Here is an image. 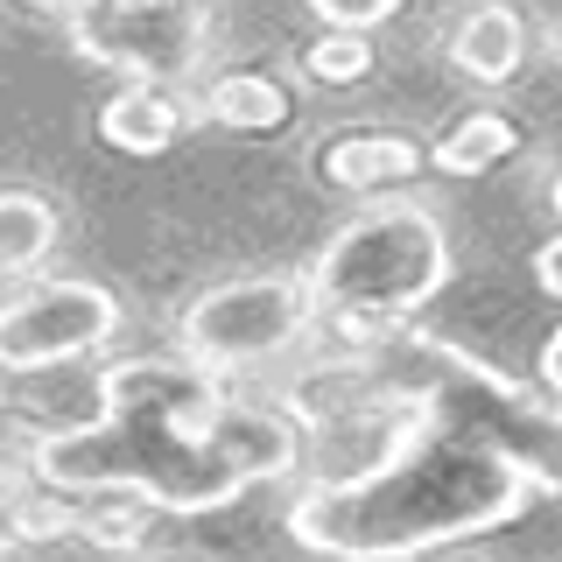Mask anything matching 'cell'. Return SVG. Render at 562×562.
I'll return each mask as SVG.
<instances>
[{"label":"cell","instance_id":"obj_1","mask_svg":"<svg viewBox=\"0 0 562 562\" xmlns=\"http://www.w3.org/2000/svg\"><path fill=\"white\" fill-rule=\"evenodd\" d=\"M35 471L57 492H140L169 514H211L254 485L233 457V394L190 351L105 366L99 415L49 436Z\"/></svg>","mask_w":562,"mask_h":562},{"label":"cell","instance_id":"obj_2","mask_svg":"<svg viewBox=\"0 0 562 562\" xmlns=\"http://www.w3.org/2000/svg\"><path fill=\"white\" fill-rule=\"evenodd\" d=\"M527 485L499 450L457 429H422L351 479H324L295 499L289 535L330 562H401L443 541L506 527L527 506Z\"/></svg>","mask_w":562,"mask_h":562},{"label":"cell","instance_id":"obj_3","mask_svg":"<svg viewBox=\"0 0 562 562\" xmlns=\"http://www.w3.org/2000/svg\"><path fill=\"white\" fill-rule=\"evenodd\" d=\"M359 373L373 401H408L429 429H457L471 443L499 450L527 485L562 499V401L479 366L464 345L422 338L401 324H373L359 345Z\"/></svg>","mask_w":562,"mask_h":562},{"label":"cell","instance_id":"obj_4","mask_svg":"<svg viewBox=\"0 0 562 562\" xmlns=\"http://www.w3.org/2000/svg\"><path fill=\"white\" fill-rule=\"evenodd\" d=\"M450 281V239L422 204H373L330 233L316 254L310 289L316 310L351 316V324H401Z\"/></svg>","mask_w":562,"mask_h":562},{"label":"cell","instance_id":"obj_5","mask_svg":"<svg viewBox=\"0 0 562 562\" xmlns=\"http://www.w3.org/2000/svg\"><path fill=\"white\" fill-rule=\"evenodd\" d=\"M316 316V289L295 274H246L225 289H204L183 310V351L211 373H239L274 351H289Z\"/></svg>","mask_w":562,"mask_h":562},{"label":"cell","instance_id":"obj_6","mask_svg":"<svg viewBox=\"0 0 562 562\" xmlns=\"http://www.w3.org/2000/svg\"><path fill=\"white\" fill-rule=\"evenodd\" d=\"M70 43H78V57L120 70V78L169 85L198 70L211 43V14L204 0H85L70 14Z\"/></svg>","mask_w":562,"mask_h":562},{"label":"cell","instance_id":"obj_7","mask_svg":"<svg viewBox=\"0 0 562 562\" xmlns=\"http://www.w3.org/2000/svg\"><path fill=\"white\" fill-rule=\"evenodd\" d=\"M120 330V303L99 281H35L14 303H0V366L43 373V366L85 359Z\"/></svg>","mask_w":562,"mask_h":562},{"label":"cell","instance_id":"obj_8","mask_svg":"<svg viewBox=\"0 0 562 562\" xmlns=\"http://www.w3.org/2000/svg\"><path fill=\"white\" fill-rule=\"evenodd\" d=\"M520 57H527V29H520V14L506 8V0H479L450 35V64L464 70V78H479V85H506L520 70Z\"/></svg>","mask_w":562,"mask_h":562},{"label":"cell","instance_id":"obj_9","mask_svg":"<svg viewBox=\"0 0 562 562\" xmlns=\"http://www.w3.org/2000/svg\"><path fill=\"white\" fill-rule=\"evenodd\" d=\"M99 134L113 140V148H127V155H162L169 140L183 134V105H176L162 85L134 78L127 92H113L99 105Z\"/></svg>","mask_w":562,"mask_h":562},{"label":"cell","instance_id":"obj_10","mask_svg":"<svg viewBox=\"0 0 562 562\" xmlns=\"http://www.w3.org/2000/svg\"><path fill=\"white\" fill-rule=\"evenodd\" d=\"M422 169V148L415 140H394V134H351L324 155V176L345 190H373V183H408Z\"/></svg>","mask_w":562,"mask_h":562},{"label":"cell","instance_id":"obj_11","mask_svg":"<svg viewBox=\"0 0 562 562\" xmlns=\"http://www.w3.org/2000/svg\"><path fill=\"white\" fill-rule=\"evenodd\" d=\"M57 246V211L35 190H0V274H29Z\"/></svg>","mask_w":562,"mask_h":562},{"label":"cell","instance_id":"obj_12","mask_svg":"<svg viewBox=\"0 0 562 562\" xmlns=\"http://www.w3.org/2000/svg\"><path fill=\"white\" fill-rule=\"evenodd\" d=\"M506 155H514V127H506L499 113H464L436 140V169H450V176H485L492 162H506Z\"/></svg>","mask_w":562,"mask_h":562},{"label":"cell","instance_id":"obj_13","mask_svg":"<svg viewBox=\"0 0 562 562\" xmlns=\"http://www.w3.org/2000/svg\"><path fill=\"white\" fill-rule=\"evenodd\" d=\"M211 113L233 120V127H281L289 99H281L268 78H225L218 92H211Z\"/></svg>","mask_w":562,"mask_h":562},{"label":"cell","instance_id":"obj_14","mask_svg":"<svg viewBox=\"0 0 562 562\" xmlns=\"http://www.w3.org/2000/svg\"><path fill=\"white\" fill-rule=\"evenodd\" d=\"M310 78L316 85H359L366 70H373V43L366 35H351V29H330L324 43H310Z\"/></svg>","mask_w":562,"mask_h":562},{"label":"cell","instance_id":"obj_15","mask_svg":"<svg viewBox=\"0 0 562 562\" xmlns=\"http://www.w3.org/2000/svg\"><path fill=\"white\" fill-rule=\"evenodd\" d=\"M310 14L324 29H351V35H373L380 22H394L401 0H310Z\"/></svg>","mask_w":562,"mask_h":562},{"label":"cell","instance_id":"obj_16","mask_svg":"<svg viewBox=\"0 0 562 562\" xmlns=\"http://www.w3.org/2000/svg\"><path fill=\"white\" fill-rule=\"evenodd\" d=\"M535 281H541V295H555V303H562V233L535 254Z\"/></svg>","mask_w":562,"mask_h":562},{"label":"cell","instance_id":"obj_17","mask_svg":"<svg viewBox=\"0 0 562 562\" xmlns=\"http://www.w3.org/2000/svg\"><path fill=\"white\" fill-rule=\"evenodd\" d=\"M541 386H549V394L562 401V330H555L549 345H541Z\"/></svg>","mask_w":562,"mask_h":562},{"label":"cell","instance_id":"obj_18","mask_svg":"<svg viewBox=\"0 0 562 562\" xmlns=\"http://www.w3.org/2000/svg\"><path fill=\"white\" fill-rule=\"evenodd\" d=\"M14 541H22V535H14V520H8V506H0V555H8V549H14Z\"/></svg>","mask_w":562,"mask_h":562},{"label":"cell","instance_id":"obj_19","mask_svg":"<svg viewBox=\"0 0 562 562\" xmlns=\"http://www.w3.org/2000/svg\"><path fill=\"white\" fill-rule=\"evenodd\" d=\"M549 198H555V218H562V176H555V190H549Z\"/></svg>","mask_w":562,"mask_h":562}]
</instances>
